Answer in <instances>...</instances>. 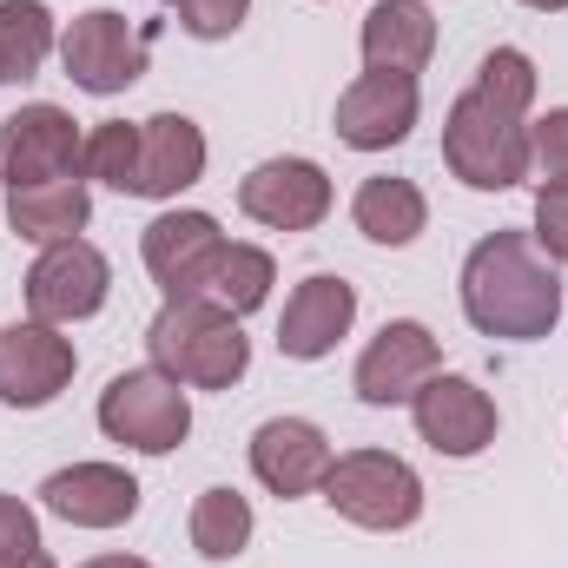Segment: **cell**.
<instances>
[{"label": "cell", "mask_w": 568, "mask_h": 568, "mask_svg": "<svg viewBox=\"0 0 568 568\" xmlns=\"http://www.w3.org/2000/svg\"><path fill=\"white\" fill-rule=\"evenodd\" d=\"M463 317L503 344H536L562 324V278L529 232L503 225L476 239V252L463 258Z\"/></svg>", "instance_id": "cell-1"}, {"label": "cell", "mask_w": 568, "mask_h": 568, "mask_svg": "<svg viewBox=\"0 0 568 568\" xmlns=\"http://www.w3.org/2000/svg\"><path fill=\"white\" fill-rule=\"evenodd\" d=\"M145 351L152 371H165L185 390H232L252 371V337L232 311H219L212 297H179L145 324Z\"/></svg>", "instance_id": "cell-2"}, {"label": "cell", "mask_w": 568, "mask_h": 568, "mask_svg": "<svg viewBox=\"0 0 568 568\" xmlns=\"http://www.w3.org/2000/svg\"><path fill=\"white\" fill-rule=\"evenodd\" d=\"M443 159L469 192H509L529 179V113L469 87L443 120Z\"/></svg>", "instance_id": "cell-3"}, {"label": "cell", "mask_w": 568, "mask_h": 568, "mask_svg": "<svg viewBox=\"0 0 568 568\" xmlns=\"http://www.w3.org/2000/svg\"><path fill=\"white\" fill-rule=\"evenodd\" d=\"M324 503L357 529L397 536V529H410L424 516V476L390 449H344V456H331Z\"/></svg>", "instance_id": "cell-4"}, {"label": "cell", "mask_w": 568, "mask_h": 568, "mask_svg": "<svg viewBox=\"0 0 568 568\" xmlns=\"http://www.w3.org/2000/svg\"><path fill=\"white\" fill-rule=\"evenodd\" d=\"M100 429L140 456H172L192 436V404L185 384H172L165 371H120L100 390Z\"/></svg>", "instance_id": "cell-5"}, {"label": "cell", "mask_w": 568, "mask_h": 568, "mask_svg": "<svg viewBox=\"0 0 568 568\" xmlns=\"http://www.w3.org/2000/svg\"><path fill=\"white\" fill-rule=\"evenodd\" d=\"M145 53H152V27H133V20L113 13V7L80 13V20L60 33V67H67V80H73L80 93H100V100H113V93H126V87L140 80Z\"/></svg>", "instance_id": "cell-6"}, {"label": "cell", "mask_w": 568, "mask_h": 568, "mask_svg": "<svg viewBox=\"0 0 568 568\" xmlns=\"http://www.w3.org/2000/svg\"><path fill=\"white\" fill-rule=\"evenodd\" d=\"M80 152L87 133L67 106H20L13 120H0V185L20 192V185H53V179H73L80 172Z\"/></svg>", "instance_id": "cell-7"}, {"label": "cell", "mask_w": 568, "mask_h": 568, "mask_svg": "<svg viewBox=\"0 0 568 568\" xmlns=\"http://www.w3.org/2000/svg\"><path fill=\"white\" fill-rule=\"evenodd\" d=\"M140 252L152 284L165 291V304H179V297H205V284L219 272V252H225V232L212 212H159L145 225Z\"/></svg>", "instance_id": "cell-8"}, {"label": "cell", "mask_w": 568, "mask_h": 568, "mask_svg": "<svg viewBox=\"0 0 568 568\" xmlns=\"http://www.w3.org/2000/svg\"><path fill=\"white\" fill-rule=\"evenodd\" d=\"M106 291H113L106 252L87 245V239H67V245H47L33 258V272H27V311L40 324H80V317H93L106 304Z\"/></svg>", "instance_id": "cell-9"}, {"label": "cell", "mask_w": 568, "mask_h": 568, "mask_svg": "<svg viewBox=\"0 0 568 568\" xmlns=\"http://www.w3.org/2000/svg\"><path fill=\"white\" fill-rule=\"evenodd\" d=\"M436 364H443V351H436L429 324H417V317H390V324L364 344L351 390H357L371 410H397V404H410L429 377H436Z\"/></svg>", "instance_id": "cell-10"}, {"label": "cell", "mask_w": 568, "mask_h": 568, "mask_svg": "<svg viewBox=\"0 0 568 568\" xmlns=\"http://www.w3.org/2000/svg\"><path fill=\"white\" fill-rule=\"evenodd\" d=\"M417 113H424V93H417V73H357L337 100V140L351 152H390L417 133Z\"/></svg>", "instance_id": "cell-11"}, {"label": "cell", "mask_w": 568, "mask_h": 568, "mask_svg": "<svg viewBox=\"0 0 568 568\" xmlns=\"http://www.w3.org/2000/svg\"><path fill=\"white\" fill-rule=\"evenodd\" d=\"M73 337H60V324H7L0 331V404L13 410H47L67 384H73Z\"/></svg>", "instance_id": "cell-12"}, {"label": "cell", "mask_w": 568, "mask_h": 568, "mask_svg": "<svg viewBox=\"0 0 568 568\" xmlns=\"http://www.w3.org/2000/svg\"><path fill=\"white\" fill-rule=\"evenodd\" d=\"M410 417H417V436H424L436 456H456V463H469V456H483L489 443H496V397L483 390V384H469V377H429L424 390L410 397Z\"/></svg>", "instance_id": "cell-13"}, {"label": "cell", "mask_w": 568, "mask_h": 568, "mask_svg": "<svg viewBox=\"0 0 568 568\" xmlns=\"http://www.w3.org/2000/svg\"><path fill=\"white\" fill-rule=\"evenodd\" d=\"M239 212L272 232H311L331 219V179L311 159H265L239 179Z\"/></svg>", "instance_id": "cell-14"}, {"label": "cell", "mask_w": 568, "mask_h": 568, "mask_svg": "<svg viewBox=\"0 0 568 568\" xmlns=\"http://www.w3.org/2000/svg\"><path fill=\"white\" fill-rule=\"evenodd\" d=\"M40 503L73 529H120L140 516V483L120 463H73L40 483Z\"/></svg>", "instance_id": "cell-15"}, {"label": "cell", "mask_w": 568, "mask_h": 568, "mask_svg": "<svg viewBox=\"0 0 568 568\" xmlns=\"http://www.w3.org/2000/svg\"><path fill=\"white\" fill-rule=\"evenodd\" d=\"M357 324V291L331 272L304 278L291 297H284V317H278V351L291 364H317L337 351V337H351Z\"/></svg>", "instance_id": "cell-16"}, {"label": "cell", "mask_w": 568, "mask_h": 568, "mask_svg": "<svg viewBox=\"0 0 568 568\" xmlns=\"http://www.w3.org/2000/svg\"><path fill=\"white\" fill-rule=\"evenodd\" d=\"M252 476L272 489V496H311L324 489L331 476V436L304 417H272V424L252 429Z\"/></svg>", "instance_id": "cell-17"}, {"label": "cell", "mask_w": 568, "mask_h": 568, "mask_svg": "<svg viewBox=\"0 0 568 568\" xmlns=\"http://www.w3.org/2000/svg\"><path fill=\"white\" fill-rule=\"evenodd\" d=\"M199 179H205V133H199V120H185V113L140 120V179H133V199H179Z\"/></svg>", "instance_id": "cell-18"}, {"label": "cell", "mask_w": 568, "mask_h": 568, "mask_svg": "<svg viewBox=\"0 0 568 568\" xmlns=\"http://www.w3.org/2000/svg\"><path fill=\"white\" fill-rule=\"evenodd\" d=\"M364 67L371 73H424L436 53V13L424 0H377L364 13Z\"/></svg>", "instance_id": "cell-19"}, {"label": "cell", "mask_w": 568, "mask_h": 568, "mask_svg": "<svg viewBox=\"0 0 568 568\" xmlns=\"http://www.w3.org/2000/svg\"><path fill=\"white\" fill-rule=\"evenodd\" d=\"M87 219H93L87 179H53V185H20V192H7V225H13L27 245H40V252L80 239Z\"/></svg>", "instance_id": "cell-20"}, {"label": "cell", "mask_w": 568, "mask_h": 568, "mask_svg": "<svg viewBox=\"0 0 568 568\" xmlns=\"http://www.w3.org/2000/svg\"><path fill=\"white\" fill-rule=\"evenodd\" d=\"M351 219H357V232L371 239V245H417L429 225V199L417 179H390V172H377V179H364L357 185V199H351Z\"/></svg>", "instance_id": "cell-21"}, {"label": "cell", "mask_w": 568, "mask_h": 568, "mask_svg": "<svg viewBox=\"0 0 568 568\" xmlns=\"http://www.w3.org/2000/svg\"><path fill=\"white\" fill-rule=\"evenodd\" d=\"M53 47H60V33H53L47 0H0V87L33 80Z\"/></svg>", "instance_id": "cell-22"}, {"label": "cell", "mask_w": 568, "mask_h": 568, "mask_svg": "<svg viewBox=\"0 0 568 568\" xmlns=\"http://www.w3.org/2000/svg\"><path fill=\"white\" fill-rule=\"evenodd\" d=\"M252 529H258V516H252V503H245L239 489H205V496L192 503V549H199L205 562L245 556V549H252Z\"/></svg>", "instance_id": "cell-23"}, {"label": "cell", "mask_w": 568, "mask_h": 568, "mask_svg": "<svg viewBox=\"0 0 568 568\" xmlns=\"http://www.w3.org/2000/svg\"><path fill=\"white\" fill-rule=\"evenodd\" d=\"M272 284H278V265H272L265 245H225V252H219V272L205 284V297H212L219 311H232V317H252V311L272 297Z\"/></svg>", "instance_id": "cell-24"}, {"label": "cell", "mask_w": 568, "mask_h": 568, "mask_svg": "<svg viewBox=\"0 0 568 568\" xmlns=\"http://www.w3.org/2000/svg\"><path fill=\"white\" fill-rule=\"evenodd\" d=\"M80 172L133 199V179H140V126H126V120H100V126L87 133Z\"/></svg>", "instance_id": "cell-25"}, {"label": "cell", "mask_w": 568, "mask_h": 568, "mask_svg": "<svg viewBox=\"0 0 568 568\" xmlns=\"http://www.w3.org/2000/svg\"><path fill=\"white\" fill-rule=\"evenodd\" d=\"M476 87H483L489 100H503V106L529 113V106H536V60H529L523 47H496V53H483Z\"/></svg>", "instance_id": "cell-26"}, {"label": "cell", "mask_w": 568, "mask_h": 568, "mask_svg": "<svg viewBox=\"0 0 568 568\" xmlns=\"http://www.w3.org/2000/svg\"><path fill=\"white\" fill-rule=\"evenodd\" d=\"M529 179L542 185H568V106L529 120Z\"/></svg>", "instance_id": "cell-27"}, {"label": "cell", "mask_w": 568, "mask_h": 568, "mask_svg": "<svg viewBox=\"0 0 568 568\" xmlns=\"http://www.w3.org/2000/svg\"><path fill=\"white\" fill-rule=\"evenodd\" d=\"M165 7L192 40H232L252 13V0H165Z\"/></svg>", "instance_id": "cell-28"}, {"label": "cell", "mask_w": 568, "mask_h": 568, "mask_svg": "<svg viewBox=\"0 0 568 568\" xmlns=\"http://www.w3.org/2000/svg\"><path fill=\"white\" fill-rule=\"evenodd\" d=\"M536 252L549 265H568V185H542L536 192V225H529Z\"/></svg>", "instance_id": "cell-29"}, {"label": "cell", "mask_w": 568, "mask_h": 568, "mask_svg": "<svg viewBox=\"0 0 568 568\" xmlns=\"http://www.w3.org/2000/svg\"><path fill=\"white\" fill-rule=\"evenodd\" d=\"M40 556V516L20 496H0V568H20Z\"/></svg>", "instance_id": "cell-30"}, {"label": "cell", "mask_w": 568, "mask_h": 568, "mask_svg": "<svg viewBox=\"0 0 568 568\" xmlns=\"http://www.w3.org/2000/svg\"><path fill=\"white\" fill-rule=\"evenodd\" d=\"M80 568H152V562H140V556H93V562H80Z\"/></svg>", "instance_id": "cell-31"}, {"label": "cell", "mask_w": 568, "mask_h": 568, "mask_svg": "<svg viewBox=\"0 0 568 568\" xmlns=\"http://www.w3.org/2000/svg\"><path fill=\"white\" fill-rule=\"evenodd\" d=\"M523 7H536V13H562L568 0H523Z\"/></svg>", "instance_id": "cell-32"}, {"label": "cell", "mask_w": 568, "mask_h": 568, "mask_svg": "<svg viewBox=\"0 0 568 568\" xmlns=\"http://www.w3.org/2000/svg\"><path fill=\"white\" fill-rule=\"evenodd\" d=\"M20 568H53V556H47V549H40V556H33V562H20Z\"/></svg>", "instance_id": "cell-33"}]
</instances>
